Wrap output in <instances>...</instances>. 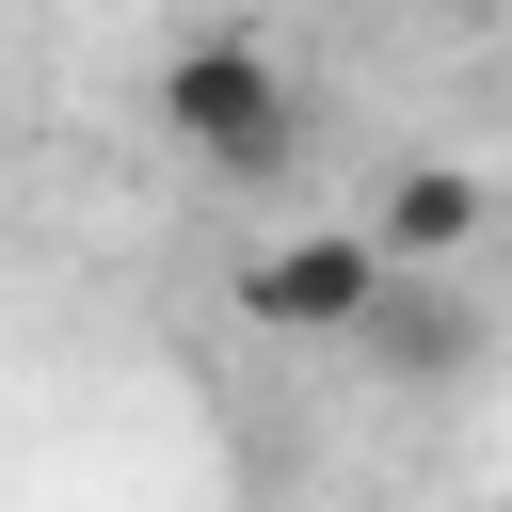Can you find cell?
<instances>
[{
  "label": "cell",
  "instance_id": "6da1fadb",
  "mask_svg": "<svg viewBox=\"0 0 512 512\" xmlns=\"http://www.w3.org/2000/svg\"><path fill=\"white\" fill-rule=\"evenodd\" d=\"M160 128H176L192 176H288L304 96H288V64H272L256 32H192V48L160 64Z\"/></svg>",
  "mask_w": 512,
  "mask_h": 512
},
{
  "label": "cell",
  "instance_id": "7a4b0ae2",
  "mask_svg": "<svg viewBox=\"0 0 512 512\" xmlns=\"http://www.w3.org/2000/svg\"><path fill=\"white\" fill-rule=\"evenodd\" d=\"M224 288H240L256 336H368L384 288H400V256H384L368 224H288V240H256Z\"/></svg>",
  "mask_w": 512,
  "mask_h": 512
},
{
  "label": "cell",
  "instance_id": "3957f363",
  "mask_svg": "<svg viewBox=\"0 0 512 512\" xmlns=\"http://www.w3.org/2000/svg\"><path fill=\"white\" fill-rule=\"evenodd\" d=\"M480 224H496V192H480L464 160H400V176H384V208H368V240H384L400 272H448Z\"/></svg>",
  "mask_w": 512,
  "mask_h": 512
},
{
  "label": "cell",
  "instance_id": "277c9868",
  "mask_svg": "<svg viewBox=\"0 0 512 512\" xmlns=\"http://www.w3.org/2000/svg\"><path fill=\"white\" fill-rule=\"evenodd\" d=\"M496 512H512V496H496Z\"/></svg>",
  "mask_w": 512,
  "mask_h": 512
}]
</instances>
